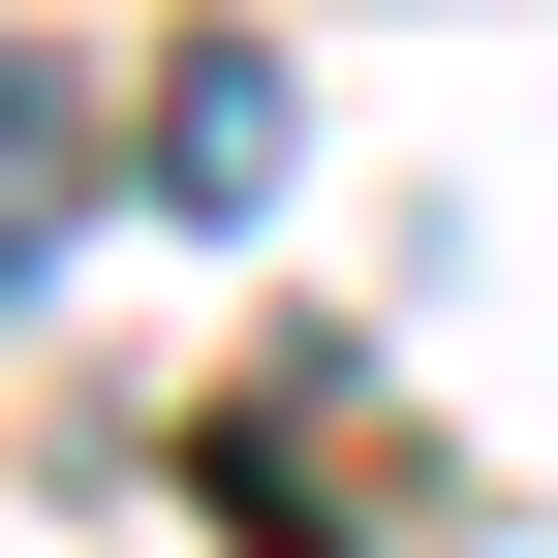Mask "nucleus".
Returning <instances> with one entry per match:
<instances>
[{"mask_svg":"<svg viewBox=\"0 0 558 558\" xmlns=\"http://www.w3.org/2000/svg\"><path fill=\"white\" fill-rule=\"evenodd\" d=\"M279 156H311V94H279L248 32H186V62H156V156H124V186H186V218H248Z\"/></svg>","mask_w":558,"mask_h":558,"instance_id":"f257e3e1","label":"nucleus"}]
</instances>
